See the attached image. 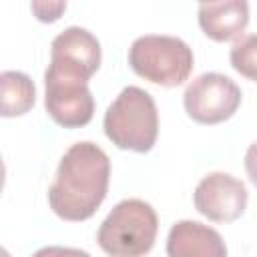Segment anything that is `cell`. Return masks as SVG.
<instances>
[{
  "instance_id": "1",
  "label": "cell",
  "mask_w": 257,
  "mask_h": 257,
  "mask_svg": "<svg viewBox=\"0 0 257 257\" xmlns=\"http://www.w3.org/2000/svg\"><path fill=\"white\" fill-rule=\"evenodd\" d=\"M108 181V155L96 143H74L58 163L48 189V205L64 221H86L102 205Z\"/></svg>"
},
{
  "instance_id": "2",
  "label": "cell",
  "mask_w": 257,
  "mask_h": 257,
  "mask_svg": "<svg viewBox=\"0 0 257 257\" xmlns=\"http://www.w3.org/2000/svg\"><path fill=\"white\" fill-rule=\"evenodd\" d=\"M102 128L106 139L124 151L149 153L159 135V112L155 98L141 86H124L108 104Z\"/></svg>"
},
{
  "instance_id": "3",
  "label": "cell",
  "mask_w": 257,
  "mask_h": 257,
  "mask_svg": "<svg viewBox=\"0 0 257 257\" xmlns=\"http://www.w3.org/2000/svg\"><path fill=\"white\" fill-rule=\"evenodd\" d=\"M159 217L143 199H124L112 207L98 227L96 241L110 257H143L157 239Z\"/></svg>"
},
{
  "instance_id": "4",
  "label": "cell",
  "mask_w": 257,
  "mask_h": 257,
  "mask_svg": "<svg viewBox=\"0 0 257 257\" xmlns=\"http://www.w3.org/2000/svg\"><path fill=\"white\" fill-rule=\"evenodd\" d=\"M131 68L145 80L161 86L183 84L195 66L191 46L169 34H145L135 38L128 48Z\"/></svg>"
},
{
  "instance_id": "5",
  "label": "cell",
  "mask_w": 257,
  "mask_h": 257,
  "mask_svg": "<svg viewBox=\"0 0 257 257\" xmlns=\"http://www.w3.org/2000/svg\"><path fill=\"white\" fill-rule=\"evenodd\" d=\"M241 104V88L221 72H203L183 92V106L195 122L217 124L231 118Z\"/></svg>"
},
{
  "instance_id": "6",
  "label": "cell",
  "mask_w": 257,
  "mask_h": 257,
  "mask_svg": "<svg viewBox=\"0 0 257 257\" xmlns=\"http://www.w3.org/2000/svg\"><path fill=\"white\" fill-rule=\"evenodd\" d=\"M44 86V106L56 124L64 128H78L90 122L94 114V98L86 80L46 70Z\"/></svg>"
},
{
  "instance_id": "7",
  "label": "cell",
  "mask_w": 257,
  "mask_h": 257,
  "mask_svg": "<svg viewBox=\"0 0 257 257\" xmlns=\"http://www.w3.org/2000/svg\"><path fill=\"white\" fill-rule=\"evenodd\" d=\"M100 58L102 52L98 38L82 26H68L54 36L50 44V64L46 70L88 82L98 70Z\"/></svg>"
},
{
  "instance_id": "8",
  "label": "cell",
  "mask_w": 257,
  "mask_h": 257,
  "mask_svg": "<svg viewBox=\"0 0 257 257\" xmlns=\"http://www.w3.org/2000/svg\"><path fill=\"white\" fill-rule=\"evenodd\" d=\"M249 193L243 181L229 173H209L205 175L193 193L195 209L217 223H231L239 219L247 209Z\"/></svg>"
},
{
  "instance_id": "9",
  "label": "cell",
  "mask_w": 257,
  "mask_h": 257,
  "mask_svg": "<svg viewBox=\"0 0 257 257\" xmlns=\"http://www.w3.org/2000/svg\"><path fill=\"white\" fill-rule=\"evenodd\" d=\"M167 257H227V245L217 229L183 219L167 235Z\"/></svg>"
},
{
  "instance_id": "10",
  "label": "cell",
  "mask_w": 257,
  "mask_h": 257,
  "mask_svg": "<svg viewBox=\"0 0 257 257\" xmlns=\"http://www.w3.org/2000/svg\"><path fill=\"white\" fill-rule=\"evenodd\" d=\"M197 18L201 30L217 42H227L247 28L249 24V4L245 0H221V2H201L197 8Z\"/></svg>"
},
{
  "instance_id": "11",
  "label": "cell",
  "mask_w": 257,
  "mask_h": 257,
  "mask_svg": "<svg viewBox=\"0 0 257 257\" xmlns=\"http://www.w3.org/2000/svg\"><path fill=\"white\" fill-rule=\"evenodd\" d=\"M2 88V116H20L26 114L36 102V86L32 78L20 70H4L0 74Z\"/></svg>"
},
{
  "instance_id": "12",
  "label": "cell",
  "mask_w": 257,
  "mask_h": 257,
  "mask_svg": "<svg viewBox=\"0 0 257 257\" xmlns=\"http://www.w3.org/2000/svg\"><path fill=\"white\" fill-rule=\"evenodd\" d=\"M231 66L245 78L257 82V34L239 38L229 52Z\"/></svg>"
},
{
  "instance_id": "13",
  "label": "cell",
  "mask_w": 257,
  "mask_h": 257,
  "mask_svg": "<svg viewBox=\"0 0 257 257\" xmlns=\"http://www.w3.org/2000/svg\"><path fill=\"white\" fill-rule=\"evenodd\" d=\"M30 10L40 22H54L66 10V2H32Z\"/></svg>"
},
{
  "instance_id": "14",
  "label": "cell",
  "mask_w": 257,
  "mask_h": 257,
  "mask_svg": "<svg viewBox=\"0 0 257 257\" xmlns=\"http://www.w3.org/2000/svg\"><path fill=\"white\" fill-rule=\"evenodd\" d=\"M32 257H90V253L76 249V247H62V245H48L32 253Z\"/></svg>"
},
{
  "instance_id": "15",
  "label": "cell",
  "mask_w": 257,
  "mask_h": 257,
  "mask_svg": "<svg viewBox=\"0 0 257 257\" xmlns=\"http://www.w3.org/2000/svg\"><path fill=\"white\" fill-rule=\"evenodd\" d=\"M245 171H247L251 183L257 187V141L251 143L245 153Z\"/></svg>"
}]
</instances>
